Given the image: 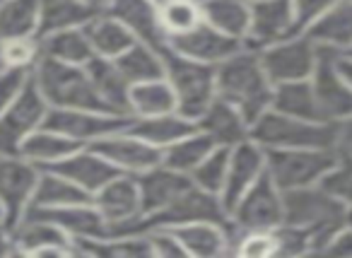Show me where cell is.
Returning <instances> with one entry per match:
<instances>
[{
    "mask_svg": "<svg viewBox=\"0 0 352 258\" xmlns=\"http://www.w3.org/2000/svg\"><path fill=\"white\" fill-rule=\"evenodd\" d=\"M217 97L234 104L254 126L256 118H261L273 107L275 85L270 83L261 54L256 49H239L234 56L222 61L215 68Z\"/></svg>",
    "mask_w": 352,
    "mask_h": 258,
    "instance_id": "6da1fadb",
    "label": "cell"
},
{
    "mask_svg": "<svg viewBox=\"0 0 352 258\" xmlns=\"http://www.w3.org/2000/svg\"><path fill=\"white\" fill-rule=\"evenodd\" d=\"M198 131L206 133L217 147H234L251 138V123L234 104L217 97L196 121Z\"/></svg>",
    "mask_w": 352,
    "mask_h": 258,
    "instance_id": "44dd1931",
    "label": "cell"
},
{
    "mask_svg": "<svg viewBox=\"0 0 352 258\" xmlns=\"http://www.w3.org/2000/svg\"><path fill=\"white\" fill-rule=\"evenodd\" d=\"M201 219L230 222V215H227V208L220 195L210 193V191L201 189L191 181L162 213L140 219V232L152 227H179V224L201 222Z\"/></svg>",
    "mask_w": 352,
    "mask_h": 258,
    "instance_id": "4fadbf2b",
    "label": "cell"
},
{
    "mask_svg": "<svg viewBox=\"0 0 352 258\" xmlns=\"http://www.w3.org/2000/svg\"><path fill=\"white\" fill-rule=\"evenodd\" d=\"M46 169H54V171H58V174H63L65 179L78 184L80 189L87 191L89 195H94L104 184H109V181L121 174V171H118L102 152L94 150L92 145L80 147L73 155L56 162L54 166H46Z\"/></svg>",
    "mask_w": 352,
    "mask_h": 258,
    "instance_id": "ffe728a7",
    "label": "cell"
},
{
    "mask_svg": "<svg viewBox=\"0 0 352 258\" xmlns=\"http://www.w3.org/2000/svg\"><path fill=\"white\" fill-rule=\"evenodd\" d=\"M32 70L25 68H6L0 73V111H6L12 102L22 94V89L30 85Z\"/></svg>",
    "mask_w": 352,
    "mask_h": 258,
    "instance_id": "bcb514c9",
    "label": "cell"
},
{
    "mask_svg": "<svg viewBox=\"0 0 352 258\" xmlns=\"http://www.w3.org/2000/svg\"><path fill=\"white\" fill-rule=\"evenodd\" d=\"M27 213H36L41 217L51 219L58 224L65 234L75 241H87V239H102L109 234L107 219L99 215L94 203H78V205H63V208H30Z\"/></svg>",
    "mask_w": 352,
    "mask_h": 258,
    "instance_id": "d4e9b609",
    "label": "cell"
},
{
    "mask_svg": "<svg viewBox=\"0 0 352 258\" xmlns=\"http://www.w3.org/2000/svg\"><path fill=\"white\" fill-rule=\"evenodd\" d=\"M131 121V114L104 111V109H49L44 126L54 128L82 145H92L111 133L128 128Z\"/></svg>",
    "mask_w": 352,
    "mask_h": 258,
    "instance_id": "8fae6325",
    "label": "cell"
},
{
    "mask_svg": "<svg viewBox=\"0 0 352 258\" xmlns=\"http://www.w3.org/2000/svg\"><path fill=\"white\" fill-rule=\"evenodd\" d=\"M152 246V258H186V248L182 246L179 237L169 227H152L145 229Z\"/></svg>",
    "mask_w": 352,
    "mask_h": 258,
    "instance_id": "f6af8a7d",
    "label": "cell"
},
{
    "mask_svg": "<svg viewBox=\"0 0 352 258\" xmlns=\"http://www.w3.org/2000/svg\"><path fill=\"white\" fill-rule=\"evenodd\" d=\"M89 200H92V195L70 179H65L63 174L54 169H41L34 198H32V208H63V205L89 203Z\"/></svg>",
    "mask_w": 352,
    "mask_h": 258,
    "instance_id": "74e56055",
    "label": "cell"
},
{
    "mask_svg": "<svg viewBox=\"0 0 352 258\" xmlns=\"http://www.w3.org/2000/svg\"><path fill=\"white\" fill-rule=\"evenodd\" d=\"M304 34L321 49L345 54L352 46V0L336 3L331 10H326L318 20H314L304 30Z\"/></svg>",
    "mask_w": 352,
    "mask_h": 258,
    "instance_id": "484cf974",
    "label": "cell"
},
{
    "mask_svg": "<svg viewBox=\"0 0 352 258\" xmlns=\"http://www.w3.org/2000/svg\"><path fill=\"white\" fill-rule=\"evenodd\" d=\"M87 22V12L78 0H41V34L63 27H82Z\"/></svg>",
    "mask_w": 352,
    "mask_h": 258,
    "instance_id": "60d3db41",
    "label": "cell"
},
{
    "mask_svg": "<svg viewBox=\"0 0 352 258\" xmlns=\"http://www.w3.org/2000/svg\"><path fill=\"white\" fill-rule=\"evenodd\" d=\"M41 34V0H3L0 3V39Z\"/></svg>",
    "mask_w": 352,
    "mask_h": 258,
    "instance_id": "d590c367",
    "label": "cell"
},
{
    "mask_svg": "<svg viewBox=\"0 0 352 258\" xmlns=\"http://www.w3.org/2000/svg\"><path fill=\"white\" fill-rule=\"evenodd\" d=\"M166 80L176 97V111L191 121H198L203 111L217 99L215 65H203L174 54L166 46L164 51Z\"/></svg>",
    "mask_w": 352,
    "mask_h": 258,
    "instance_id": "5b68a950",
    "label": "cell"
},
{
    "mask_svg": "<svg viewBox=\"0 0 352 258\" xmlns=\"http://www.w3.org/2000/svg\"><path fill=\"white\" fill-rule=\"evenodd\" d=\"M275 111L292 118H304V121H326L321 114L311 80H299V83H283L275 85L273 107Z\"/></svg>",
    "mask_w": 352,
    "mask_h": 258,
    "instance_id": "1f68e13d",
    "label": "cell"
},
{
    "mask_svg": "<svg viewBox=\"0 0 352 258\" xmlns=\"http://www.w3.org/2000/svg\"><path fill=\"white\" fill-rule=\"evenodd\" d=\"M94 208L109 224V234L140 232L142 205L138 179L131 174H118L92 195Z\"/></svg>",
    "mask_w": 352,
    "mask_h": 258,
    "instance_id": "9c48e42d",
    "label": "cell"
},
{
    "mask_svg": "<svg viewBox=\"0 0 352 258\" xmlns=\"http://www.w3.org/2000/svg\"><path fill=\"white\" fill-rule=\"evenodd\" d=\"M41 56L70 65H87L94 58L89 36L82 27H63L39 36Z\"/></svg>",
    "mask_w": 352,
    "mask_h": 258,
    "instance_id": "83f0119b",
    "label": "cell"
},
{
    "mask_svg": "<svg viewBox=\"0 0 352 258\" xmlns=\"http://www.w3.org/2000/svg\"><path fill=\"white\" fill-rule=\"evenodd\" d=\"M203 22V8L196 0H166L160 6V25L166 41L193 32Z\"/></svg>",
    "mask_w": 352,
    "mask_h": 258,
    "instance_id": "ab89813d",
    "label": "cell"
},
{
    "mask_svg": "<svg viewBox=\"0 0 352 258\" xmlns=\"http://www.w3.org/2000/svg\"><path fill=\"white\" fill-rule=\"evenodd\" d=\"M80 147H85L82 142L73 140V138L63 136V133L54 131V128H49V126H41L39 131H34L25 140L20 155L25 157V160L34 162V164H39L41 169H46V166H54L56 162L73 155Z\"/></svg>",
    "mask_w": 352,
    "mask_h": 258,
    "instance_id": "4dcf8cb0",
    "label": "cell"
},
{
    "mask_svg": "<svg viewBox=\"0 0 352 258\" xmlns=\"http://www.w3.org/2000/svg\"><path fill=\"white\" fill-rule=\"evenodd\" d=\"M323 253H331V256H352V227L350 224H345V227L328 241V246L323 248Z\"/></svg>",
    "mask_w": 352,
    "mask_h": 258,
    "instance_id": "c3c4849f",
    "label": "cell"
},
{
    "mask_svg": "<svg viewBox=\"0 0 352 258\" xmlns=\"http://www.w3.org/2000/svg\"><path fill=\"white\" fill-rule=\"evenodd\" d=\"M17 256L15 248V237H12V227L0 217V258Z\"/></svg>",
    "mask_w": 352,
    "mask_h": 258,
    "instance_id": "f907efd6",
    "label": "cell"
},
{
    "mask_svg": "<svg viewBox=\"0 0 352 258\" xmlns=\"http://www.w3.org/2000/svg\"><path fill=\"white\" fill-rule=\"evenodd\" d=\"M135 179H138V189H140L142 219L162 213L166 205H171V200L176 195L191 184V176L179 174V171L169 169L164 164L152 166V169L138 174Z\"/></svg>",
    "mask_w": 352,
    "mask_h": 258,
    "instance_id": "cb8c5ba5",
    "label": "cell"
},
{
    "mask_svg": "<svg viewBox=\"0 0 352 258\" xmlns=\"http://www.w3.org/2000/svg\"><path fill=\"white\" fill-rule=\"evenodd\" d=\"M294 34H302L294 15L292 0H256L251 3L249 34L244 44L249 49H265Z\"/></svg>",
    "mask_w": 352,
    "mask_h": 258,
    "instance_id": "9a60e30c",
    "label": "cell"
},
{
    "mask_svg": "<svg viewBox=\"0 0 352 258\" xmlns=\"http://www.w3.org/2000/svg\"><path fill=\"white\" fill-rule=\"evenodd\" d=\"M246 3H256V0H246Z\"/></svg>",
    "mask_w": 352,
    "mask_h": 258,
    "instance_id": "680465c9",
    "label": "cell"
},
{
    "mask_svg": "<svg viewBox=\"0 0 352 258\" xmlns=\"http://www.w3.org/2000/svg\"><path fill=\"white\" fill-rule=\"evenodd\" d=\"M336 65H338V70L342 73V78H345L347 83L352 85V58H350V56L338 54V56H336Z\"/></svg>",
    "mask_w": 352,
    "mask_h": 258,
    "instance_id": "816d5d0a",
    "label": "cell"
},
{
    "mask_svg": "<svg viewBox=\"0 0 352 258\" xmlns=\"http://www.w3.org/2000/svg\"><path fill=\"white\" fill-rule=\"evenodd\" d=\"M230 222L234 229H278L285 222V193L265 174L241 195L230 210Z\"/></svg>",
    "mask_w": 352,
    "mask_h": 258,
    "instance_id": "52a82bcc",
    "label": "cell"
},
{
    "mask_svg": "<svg viewBox=\"0 0 352 258\" xmlns=\"http://www.w3.org/2000/svg\"><path fill=\"white\" fill-rule=\"evenodd\" d=\"M49 109L34 80H30L20 97L0 111V155H20L27 138L44 126Z\"/></svg>",
    "mask_w": 352,
    "mask_h": 258,
    "instance_id": "ba28073f",
    "label": "cell"
},
{
    "mask_svg": "<svg viewBox=\"0 0 352 258\" xmlns=\"http://www.w3.org/2000/svg\"><path fill=\"white\" fill-rule=\"evenodd\" d=\"M318 46L307 34H294L285 41L261 49V63L268 73L270 83H299V80H311L318 63Z\"/></svg>",
    "mask_w": 352,
    "mask_h": 258,
    "instance_id": "30bf717a",
    "label": "cell"
},
{
    "mask_svg": "<svg viewBox=\"0 0 352 258\" xmlns=\"http://www.w3.org/2000/svg\"><path fill=\"white\" fill-rule=\"evenodd\" d=\"M41 166L22 155H0V210L10 227H15L32 208Z\"/></svg>",
    "mask_w": 352,
    "mask_h": 258,
    "instance_id": "7c38bea8",
    "label": "cell"
},
{
    "mask_svg": "<svg viewBox=\"0 0 352 258\" xmlns=\"http://www.w3.org/2000/svg\"><path fill=\"white\" fill-rule=\"evenodd\" d=\"M0 217H3V210H0ZM3 219H6V217H3Z\"/></svg>",
    "mask_w": 352,
    "mask_h": 258,
    "instance_id": "6f0895ef",
    "label": "cell"
},
{
    "mask_svg": "<svg viewBox=\"0 0 352 258\" xmlns=\"http://www.w3.org/2000/svg\"><path fill=\"white\" fill-rule=\"evenodd\" d=\"M87 75L92 80V87L97 92V97L102 99V104L109 111L128 114V94H131V85L121 75L116 61L102 58V56H94L87 65Z\"/></svg>",
    "mask_w": 352,
    "mask_h": 258,
    "instance_id": "4316f807",
    "label": "cell"
},
{
    "mask_svg": "<svg viewBox=\"0 0 352 258\" xmlns=\"http://www.w3.org/2000/svg\"><path fill=\"white\" fill-rule=\"evenodd\" d=\"M318 186H321L323 191H328L331 195H336L338 200H342V203L350 208L352 205V157H340L338 164L323 176Z\"/></svg>",
    "mask_w": 352,
    "mask_h": 258,
    "instance_id": "ee69618b",
    "label": "cell"
},
{
    "mask_svg": "<svg viewBox=\"0 0 352 258\" xmlns=\"http://www.w3.org/2000/svg\"><path fill=\"white\" fill-rule=\"evenodd\" d=\"M321 49V46H318ZM338 51L321 49L318 51V63L311 75L314 89L321 114L326 121H342L352 116V85L342 78V73L336 65Z\"/></svg>",
    "mask_w": 352,
    "mask_h": 258,
    "instance_id": "2e32d148",
    "label": "cell"
},
{
    "mask_svg": "<svg viewBox=\"0 0 352 258\" xmlns=\"http://www.w3.org/2000/svg\"><path fill=\"white\" fill-rule=\"evenodd\" d=\"M196 3H203V0H196Z\"/></svg>",
    "mask_w": 352,
    "mask_h": 258,
    "instance_id": "91938a15",
    "label": "cell"
},
{
    "mask_svg": "<svg viewBox=\"0 0 352 258\" xmlns=\"http://www.w3.org/2000/svg\"><path fill=\"white\" fill-rule=\"evenodd\" d=\"M152 3H155V6H162V3H166V0H152Z\"/></svg>",
    "mask_w": 352,
    "mask_h": 258,
    "instance_id": "11a10c76",
    "label": "cell"
},
{
    "mask_svg": "<svg viewBox=\"0 0 352 258\" xmlns=\"http://www.w3.org/2000/svg\"><path fill=\"white\" fill-rule=\"evenodd\" d=\"M116 65L123 78L128 80V85H140L150 83V80L166 78L164 51L155 49L150 44H142V41H135L126 54L118 56Z\"/></svg>",
    "mask_w": 352,
    "mask_h": 258,
    "instance_id": "d6a6232c",
    "label": "cell"
},
{
    "mask_svg": "<svg viewBox=\"0 0 352 258\" xmlns=\"http://www.w3.org/2000/svg\"><path fill=\"white\" fill-rule=\"evenodd\" d=\"M347 224H350V227H352V205H350V208H347Z\"/></svg>",
    "mask_w": 352,
    "mask_h": 258,
    "instance_id": "db71d44e",
    "label": "cell"
},
{
    "mask_svg": "<svg viewBox=\"0 0 352 258\" xmlns=\"http://www.w3.org/2000/svg\"><path fill=\"white\" fill-rule=\"evenodd\" d=\"M336 3H340V0H292L299 30L304 32L309 25H311L314 20H318V17H321L323 12L331 10V8L336 6Z\"/></svg>",
    "mask_w": 352,
    "mask_h": 258,
    "instance_id": "7dc6e473",
    "label": "cell"
},
{
    "mask_svg": "<svg viewBox=\"0 0 352 258\" xmlns=\"http://www.w3.org/2000/svg\"><path fill=\"white\" fill-rule=\"evenodd\" d=\"M179 237L188 256L196 258H220L232 253V222H186L179 227H169Z\"/></svg>",
    "mask_w": 352,
    "mask_h": 258,
    "instance_id": "7402d4cb",
    "label": "cell"
},
{
    "mask_svg": "<svg viewBox=\"0 0 352 258\" xmlns=\"http://www.w3.org/2000/svg\"><path fill=\"white\" fill-rule=\"evenodd\" d=\"M0 3H3V0H0Z\"/></svg>",
    "mask_w": 352,
    "mask_h": 258,
    "instance_id": "94428289",
    "label": "cell"
},
{
    "mask_svg": "<svg viewBox=\"0 0 352 258\" xmlns=\"http://www.w3.org/2000/svg\"><path fill=\"white\" fill-rule=\"evenodd\" d=\"M285 222L299 229L311 241V253H323L333 237L347 224V205L323 191L321 186L283 191Z\"/></svg>",
    "mask_w": 352,
    "mask_h": 258,
    "instance_id": "7a4b0ae2",
    "label": "cell"
},
{
    "mask_svg": "<svg viewBox=\"0 0 352 258\" xmlns=\"http://www.w3.org/2000/svg\"><path fill=\"white\" fill-rule=\"evenodd\" d=\"M230 152L232 147H215L196 169L191 171V181L210 193L220 195L227 181V169H230Z\"/></svg>",
    "mask_w": 352,
    "mask_h": 258,
    "instance_id": "b9f144b4",
    "label": "cell"
},
{
    "mask_svg": "<svg viewBox=\"0 0 352 258\" xmlns=\"http://www.w3.org/2000/svg\"><path fill=\"white\" fill-rule=\"evenodd\" d=\"M345 56H350V58H352V46H350V49L345 51Z\"/></svg>",
    "mask_w": 352,
    "mask_h": 258,
    "instance_id": "9f6ffc18",
    "label": "cell"
},
{
    "mask_svg": "<svg viewBox=\"0 0 352 258\" xmlns=\"http://www.w3.org/2000/svg\"><path fill=\"white\" fill-rule=\"evenodd\" d=\"M336 147H292V150H265L270 179L280 191L307 189L321 184V179L338 164Z\"/></svg>",
    "mask_w": 352,
    "mask_h": 258,
    "instance_id": "8992f818",
    "label": "cell"
},
{
    "mask_svg": "<svg viewBox=\"0 0 352 258\" xmlns=\"http://www.w3.org/2000/svg\"><path fill=\"white\" fill-rule=\"evenodd\" d=\"M174 54L184 56L188 61H196L203 65H220L222 61H227L230 56H234L239 49H244V41L232 39V36L222 34L220 30H215L212 25H208L206 20L196 27L193 32L184 36H176V39L166 41Z\"/></svg>",
    "mask_w": 352,
    "mask_h": 258,
    "instance_id": "ac0fdd59",
    "label": "cell"
},
{
    "mask_svg": "<svg viewBox=\"0 0 352 258\" xmlns=\"http://www.w3.org/2000/svg\"><path fill=\"white\" fill-rule=\"evenodd\" d=\"M6 68L8 65H6V58H3V44H0V73H3Z\"/></svg>",
    "mask_w": 352,
    "mask_h": 258,
    "instance_id": "f5cc1de1",
    "label": "cell"
},
{
    "mask_svg": "<svg viewBox=\"0 0 352 258\" xmlns=\"http://www.w3.org/2000/svg\"><path fill=\"white\" fill-rule=\"evenodd\" d=\"M85 32H87V36H89L94 56H102V58H111V61L123 56L138 41L135 34H133L121 20L109 15V12H102V15L92 17V20L85 25Z\"/></svg>",
    "mask_w": 352,
    "mask_h": 258,
    "instance_id": "f546056e",
    "label": "cell"
},
{
    "mask_svg": "<svg viewBox=\"0 0 352 258\" xmlns=\"http://www.w3.org/2000/svg\"><path fill=\"white\" fill-rule=\"evenodd\" d=\"M12 237L17 256H80L78 241L36 213H27L12 227Z\"/></svg>",
    "mask_w": 352,
    "mask_h": 258,
    "instance_id": "5bb4252c",
    "label": "cell"
},
{
    "mask_svg": "<svg viewBox=\"0 0 352 258\" xmlns=\"http://www.w3.org/2000/svg\"><path fill=\"white\" fill-rule=\"evenodd\" d=\"M80 256L102 258H152V246L145 232L131 234H107L102 239L78 241Z\"/></svg>",
    "mask_w": 352,
    "mask_h": 258,
    "instance_id": "e575fe53",
    "label": "cell"
},
{
    "mask_svg": "<svg viewBox=\"0 0 352 258\" xmlns=\"http://www.w3.org/2000/svg\"><path fill=\"white\" fill-rule=\"evenodd\" d=\"M203 20L232 39L246 41L251 22V3L246 0H203Z\"/></svg>",
    "mask_w": 352,
    "mask_h": 258,
    "instance_id": "836d02e7",
    "label": "cell"
},
{
    "mask_svg": "<svg viewBox=\"0 0 352 258\" xmlns=\"http://www.w3.org/2000/svg\"><path fill=\"white\" fill-rule=\"evenodd\" d=\"M94 150H99L121 174L138 176L142 171L152 169V166L162 164V150L142 140L133 131L123 128L118 133L102 138V140L92 142Z\"/></svg>",
    "mask_w": 352,
    "mask_h": 258,
    "instance_id": "e0dca14e",
    "label": "cell"
},
{
    "mask_svg": "<svg viewBox=\"0 0 352 258\" xmlns=\"http://www.w3.org/2000/svg\"><path fill=\"white\" fill-rule=\"evenodd\" d=\"M268 169V162H265V150L254 140L239 142V145L232 147L230 152V169H227V181L225 189H222L220 198L227 208V215L234 208V203L265 174Z\"/></svg>",
    "mask_w": 352,
    "mask_h": 258,
    "instance_id": "d6986e66",
    "label": "cell"
},
{
    "mask_svg": "<svg viewBox=\"0 0 352 258\" xmlns=\"http://www.w3.org/2000/svg\"><path fill=\"white\" fill-rule=\"evenodd\" d=\"M3 44V58L8 68L32 70L41 58L39 36H20V39H0Z\"/></svg>",
    "mask_w": 352,
    "mask_h": 258,
    "instance_id": "7bdbcfd3",
    "label": "cell"
},
{
    "mask_svg": "<svg viewBox=\"0 0 352 258\" xmlns=\"http://www.w3.org/2000/svg\"><path fill=\"white\" fill-rule=\"evenodd\" d=\"M215 147H217L215 142H212L206 133L198 131V126H196V131L188 133L186 138H182L179 142H174V145H169L162 152V164L179 171V174L191 176V171L196 169Z\"/></svg>",
    "mask_w": 352,
    "mask_h": 258,
    "instance_id": "f35d334b",
    "label": "cell"
},
{
    "mask_svg": "<svg viewBox=\"0 0 352 258\" xmlns=\"http://www.w3.org/2000/svg\"><path fill=\"white\" fill-rule=\"evenodd\" d=\"M32 80L51 109H104L109 111L94 92L85 65L60 63V61L41 56L39 63L32 68Z\"/></svg>",
    "mask_w": 352,
    "mask_h": 258,
    "instance_id": "3957f363",
    "label": "cell"
},
{
    "mask_svg": "<svg viewBox=\"0 0 352 258\" xmlns=\"http://www.w3.org/2000/svg\"><path fill=\"white\" fill-rule=\"evenodd\" d=\"M128 131H133L142 140H147L150 145L160 147L164 152L169 145H174L182 138H186L188 133L196 131V121H191V118H186L179 111H169V114H160V116L133 118Z\"/></svg>",
    "mask_w": 352,
    "mask_h": 258,
    "instance_id": "f1b7e54d",
    "label": "cell"
},
{
    "mask_svg": "<svg viewBox=\"0 0 352 258\" xmlns=\"http://www.w3.org/2000/svg\"><path fill=\"white\" fill-rule=\"evenodd\" d=\"M336 121H304L268 109L251 126V138L263 150H292V147H336Z\"/></svg>",
    "mask_w": 352,
    "mask_h": 258,
    "instance_id": "277c9868",
    "label": "cell"
},
{
    "mask_svg": "<svg viewBox=\"0 0 352 258\" xmlns=\"http://www.w3.org/2000/svg\"><path fill=\"white\" fill-rule=\"evenodd\" d=\"M336 150H338V155H340V157H352V116L338 121Z\"/></svg>",
    "mask_w": 352,
    "mask_h": 258,
    "instance_id": "681fc988",
    "label": "cell"
},
{
    "mask_svg": "<svg viewBox=\"0 0 352 258\" xmlns=\"http://www.w3.org/2000/svg\"><path fill=\"white\" fill-rule=\"evenodd\" d=\"M169 111H176V97L166 78L131 85L128 114H131L133 118L160 116V114H169Z\"/></svg>",
    "mask_w": 352,
    "mask_h": 258,
    "instance_id": "8d00e7d4",
    "label": "cell"
},
{
    "mask_svg": "<svg viewBox=\"0 0 352 258\" xmlns=\"http://www.w3.org/2000/svg\"><path fill=\"white\" fill-rule=\"evenodd\" d=\"M107 12L121 20L138 41L166 51V36L160 25V6L152 0H109Z\"/></svg>",
    "mask_w": 352,
    "mask_h": 258,
    "instance_id": "603a6c76",
    "label": "cell"
}]
</instances>
